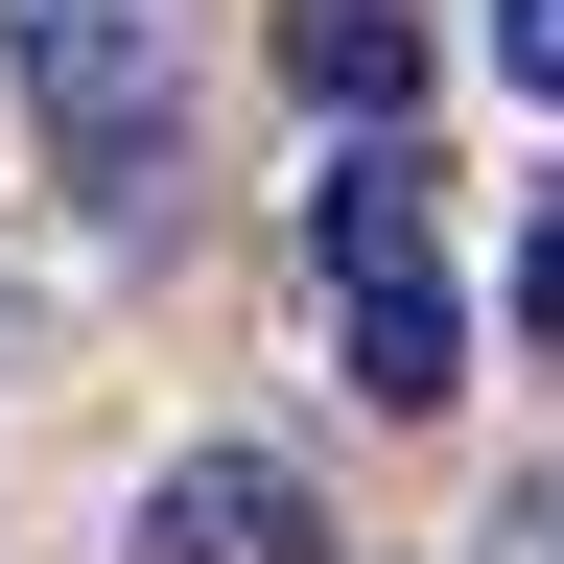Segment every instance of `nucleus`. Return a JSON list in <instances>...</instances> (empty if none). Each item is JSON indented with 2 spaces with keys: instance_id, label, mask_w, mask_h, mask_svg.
I'll return each mask as SVG.
<instances>
[{
  "instance_id": "nucleus-4",
  "label": "nucleus",
  "mask_w": 564,
  "mask_h": 564,
  "mask_svg": "<svg viewBox=\"0 0 564 564\" xmlns=\"http://www.w3.org/2000/svg\"><path fill=\"white\" fill-rule=\"evenodd\" d=\"M282 70H306L329 118H423V24L400 0H282Z\"/></svg>"
},
{
  "instance_id": "nucleus-1",
  "label": "nucleus",
  "mask_w": 564,
  "mask_h": 564,
  "mask_svg": "<svg viewBox=\"0 0 564 564\" xmlns=\"http://www.w3.org/2000/svg\"><path fill=\"white\" fill-rule=\"evenodd\" d=\"M24 95H47V141H70V188L141 212L165 141H188V24H165V0H24Z\"/></svg>"
},
{
  "instance_id": "nucleus-8",
  "label": "nucleus",
  "mask_w": 564,
  "mask_h": 564,
  "mask_svg": "<svg viewBox=\"0 0 564 564\" xmlns=\"http://www.w3.org/2000/svg\"><path fill=\"white\" fill-rule=\"evenodd\" d=\"M0 352H24V306H0Z\"/></svg>"
},
{
  "instance_id": "nucleus-3",
  "label": "nucleus",
  "mask_w": 564,
  "mask_h": 564,
  "mask_svg": "<svg viewBox=\"0 0 564 564\" xmlns=\"http://www.w3.org/2000/svg\"><path fill=\"white\" fill-rule=\"evenodd\" d=\"M329 306H352V400H377V423H423V400H470V329H447V282H423V259H352Z\"/></svg>"
},
{
  "instance_id": "nucleus-6",
  "label": "nucleus",
  "mask_w": 564,
  "mask_h": 564,
  "mask_svg": "<svg viewBox=\"0 0 564 564\" xmlns=\"http://www.w3.org/2000/svg\"><path fill=\"white\" fill-rule=\"evenodd\" d=\"M494 70H518V95L564 118V0H494Z\"/></svg>"
},
{
  "instance_id": "nucleus-7",
  "label": "nucleus",
  "mask_w": 564,
  "mask_h": 564,
  "mask_svg": "<svg viewBox=\"0 0 564 564\" xmlns=\"http://www.w3.org/2000/svg\"><path fill=\"white\" fill-rule=\"evenodd\" d=\"M518 329H541V352H564V188H541V212H518Z\"/></svg>"
},
{
  "instance_id": "nucleus-5",
  "label": "nucleus",
  "mask_w": 564,
  "mask_h": 564,
  "mask_svg": "<svg viewBox=\"0 0 564 564\" xmlns=\"http://www.w3.org/2000/svg\"><path fill=\"white\" fill-rule=\"evenodd\" d=\"M423 188H447V165H423L400 118H352V165L306 188V259H329V282H352V259H423Z\"/></svg>"
},
{
  "instance_id": "nucleus-2",
  "label": "nucleus",
  "mask_w": 564,
  "mask_h": 564,
  "mask_svg": "<svg viewBox=\"0 0 564 564\" xmlns=\"http://www.w3.org/2000/svg\"><path fill=\"white\" fill-rule=\"evenodd\" d=\"M141 564H329V494L282 447H165V494H141Z\"/></svg>"
}]
</instances>
